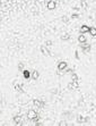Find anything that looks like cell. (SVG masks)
Instances as JSON below:
<instances>
[{"label": "cell", "mask_w": 96, "mask_h": 126, "mask_svg": "<svg viewBox=\"0 0 96 126\" xmlns=\"http://www.w3.org/2000/svg\"><path fill=\"white\" fill-rule=\"evenodd\" d=\"M80 6L83 7V8H86V7H87V1H86V0H81Z\"/></svg>", "instance_id": "2e32d148"}, {"label": "cell", "mask_w": 96, "mask_h": 126, "mask_svg": "<svg viewBox=\"0 0 96 126\" xmlns=\"http://www.w3.org/2000/svg\"><path fill=\"white\" fill-rule=\"evenodd\" d=\"M33 105H34V107L41 109V108L44 107V101H41V100H33Z\"/></svg>", "instance_id": "5b68a950"}, {"label": "cell", "mask_w": 96, "mask_h": 126, "mask_svg": "<svg viewBox=\"0 0 96 126\" xmlns=\"http://www.w3.org/2000/svg\"><path fill=\"white\" fill-rule=\"evenodd\" d=\"M18 69H20V70H25V69H24V64L23 63L18 64Z\"/></svg>", "instance_id": "ac0fdd59"}, {"label": "cell", "mask_w": 96, "mask_h": 126, "mask_svg": "<svg viewBox=\"0 0 96 126\" xmlns=\"http://www.w3.org/2000/svg\"><path fill=\"white\" fill-rule=\"evenodd\" d=\"M89 34L92 37H96V27H91L89 28Z\"/></svg>", "instance_id": "5bb4252c"}, {"label": "cell", "mask_w": 96, "mask_h": 126, "mask_svg": "<svg viewBox=\"0 0 96 126\" xmlns=\"http://www.w3.org/2000/svg\"><path fill=\"white\" fill-rule=\"evenodd\" d=\"M58 69L61 70V72H66L67 69H68V64H67V61H59V64H58Z\"/></svg>", "instance_id": "7a4b0ae2"}, {"label": "cell", "mask_w": 96, "mask_h": 126, "mask_svg": "<svg viewBox=\"0 0 96 126\" xmlns=\"http://www.w3.org/2000/svg\"><path fill=\"white\" fill-rule=\"evenodd\" d=\"M78 41H79V43H86L87 42V37L84 35V34H80L79 37H78Z\"/></svg>", "instance_id": "30bf717a"}, {"label": "cell", "mask_w": 96, "mask_h": 126, "mask_svg": "<svg viewBox=\"0 0 96 126\" xmlns=\"http://www.w3.org/2000/svg\"><path fill=\"white\" fill-rule=\"evenodd\" d=\"M62 22H65V23L68 24V23H69V18H68L67 16H63V17H62Z\"/></svg>", "instance_id": "ffe728a7"}, {"label": "cell", "mask_w": 96, "mask_h": 126, "mask_svg": "<svg viewBox=\"0 0 96 126\" xmlns=\"http://www.w3.org/2000/svg\"><path fill=\"white\" fill-rule=\"evenodd\" d=\"M39 76H40V73L37 72V70H34V72H32V79H39Z\"/></svg>", "instance_id": "7c38bea8"}, {"label": "cell", "mask_w": 96, "mask_h": 126, "mask_svg": "<svg viewBox=\"0 0 96 126\" xmlns=\"http://www.w3.org/2000/svg\"><path fill=\"white\" fill-rule=\"evenodd\" d=\"M89 28L91 27L87 26V25H81L80 28H79V32L80 34H85V33H89Z\"/></svg>", "instance_id": "ba28073f"}, {"label": "cell", "mask_w": 96, "mask_h": 126, "mask_svg": "<svg viewBox=\"0 0 96 126\" xmlns=\"http://www.w3.org/2000/svg\"><path fill=\"white\" fill-rule=\"evenodd\" d=\"M41 52H42L43 56H45V57H49V56H50V51H49V49H48L46 46H42V47H41Z\"/></svg>", "instance_id": "52a82bcc"}, {"label": "cell", "mask_w": 96, "mask_h": 126, "mask_svg": "<svg viewBox=\"0 0 96 126\" xmlns=\"http://www.w3.org/2000/svg\"><path fill=\"white\" fill-rule=\"evenodd\" d=\"M81 49L85 51V52H88L89 50H91V46L89 44H87V43H81Z\"/></svg>", "instance_id": "9c48e42d"}, {"label": "cell", "mask_w": 96, "mask_h": 126, "mask_svg": "<svg viewBox=\"0 0 96 126\" xmlns=\"http://www.w3.org/2000/svg\"><path fill=\"white\" fill-rule=\"evenodd\" d=\"M70 39V35L68 34V33H63L62 35H61V40H63V41H68Z\"/></svg>", "instance_id": "4fadbf2b"}, {"label": "cell", "mask_w": 96, "mask_h": 126, "mask_svg": "<svg viewBox=\"0 0 96 126\" xmlns=\"http://www.w3.org/2000/svg\"><path fill=\"white\" fill-rule=\"evenodd\" d=\"M52 44H53V42L51 41V40H49V41H46V42H45V46H46L48 48H49V47H51Z\"/></svg>", "instance_id": "d6986e66"}, {"label": "cell", "mask_w": 96, "mask_h": 126, "mask_svg": "<svg viewBox=\"0 0 96 126\" xmlns=\"http://www.w3.org/2000/svg\"><path fill=\"white\" fill-rule=\"evenodd\" d=\"M68 89H69V90L75 89V84H74V82H70V83H68Z\"/></svg>", "instance_id": "e0dca14e"}, {"label": "cell", "mask_w": 96, "mask_h": 126, "mask_svg": "<svg viewBox=\"0 0 96 126\" xmlns=\"http://www.w3.org/2000/svg\"><path fill=\"white\" fill-rule=\"evenodd\" d=\"M66 124H67V123L65 121H60V123H59V125H61V126H62V125H66Z\"/></svg>", "instance_id": "7402d4cb"}, {"label": "cell", "mask_w": 96, "mask_h": 126, "mask_svg": "<svg viewBox=\"0 0 96 126\" xmlns=\"http://www.w3.org/2000/svg\"><path fill=\"white\" fill-rule=\"evenodd\" d=\"M13 121L15 125H22L23 124V117L19 115H16L14 118H13Z\"/></svg>", "instance_id": "3957f363"}, {"label": "cell", "mask_w": 96, "mask_h": 126, "mask_svg": "<svg viewBox=\"0 0 96 126\" xmlns=\"http://www.w3.org/2000/svg\"><path fill=\"white\" fill-rule=\"evenodd\" d=\"M23 76L25 77V79H30V77H32V73H31L30 70H23Z\"/></svg>", "instance_id": "8fae6325"}, {"label": "cell", "mask_w": 96, "mask_h": 126, "mask_svg": "<svg viewBox=\"0 0 96 126\" xmlns=\"http://www.w3.org/2000/svg\"><path fill=\"white\" fill-rule=\"evenodd\" d=\"M71 79H72V81H77V79H78V76H77L76 74H72V75H71Z\"/></svg>", "instance_id": "44dd1931"}, {"label": "cell", "mask_w": 96, "mask_h": 126, "mask_svg": "<svg viewBox=\"0 0 96 126\" xmlns=\"http://www.w3.org/2000/svg\"><path fill=\"white\" fill-rule=\"evenodd\" d=\"M27 119H30V121H39V116H37V112L35 110H33V109H30V110L27 111Z\"/></svg>", "instance_id": "6da1fadb"}, {"label": "cell", "mask_w": 96, "mask_h": 126, "mask_svg": "<svg viewBox=\"0 0 96 126\" xmlns=\"http://www.w3.org/2000/svg\"><path fill=\"white\" fill-rule=\"evenodd\" d=\"M77 118H78V121H79V123H85V121H87L86 119L87 118H84V117H83V116H78V117H77Z\"/></svg>", "instance_id": "9a60e30c"}, {"label": "cell", "mask_w": 96, "mask_h": 126, "mask_svg": "<svg viewBox=\"0 0 96 126\" xmlns=\"http://www.w3.org/2000/svg\"><path fill=\"white\" fill-rule=\"evenodd\" d=\"M14 86H15V90L17 91V92H23V83L20 82V81H18V82H15L14 83Z\"/></svg>", "instance_id": "8992f818"}, {"label": "cell", "mask_w": 96, "mask_h": 126, "mask_svg": "<svg viewBox=\"0 0 96 126\" xmlns=\"http://www.w3.org/2000/svg\"><path fill=\"white\" fill-rule=\"evenodd\" d=\"M56 7H57V2L54 1V0H50V1H48V4H46V8H48L49 10H53Z\"/></svg>", "instance_id": "277c9868"}]
</instances>
